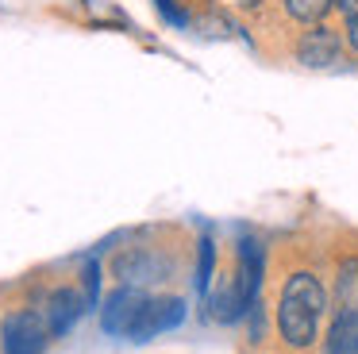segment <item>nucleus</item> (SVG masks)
<instances>
[{
	"label": "nucleus",
	"instance_id": "nucleus-9",
	"mask_svg": "<svg viewBox=\"0 0 358 354\" xmlns=\"http://www.w3.org/2000/svg\"><path fill=\"white\" fill-rule=\"evenodd\" d=\"M324 354H358V304H339L327 331Z\"/></svg>",
	"mask_w": 358,
	"mask_h": 354
},
{
	"label": "nucleus",
	"instance_id": "nucleus-4",
	"mask_svg": "<svg viewBox=\"0 0 358 354\" xmlns=\"http://www.w3.org/2000/svg\"><path fill=\"white\" fill-rule=\"evenodd\" d=\"M185 316H189L185 297H155V300L143 304V312H139V320H135V327L127 339H131V343H150V339L162 335V331L181 327Z\"/></svg>",
	"mask_w": 358,
	"mask_h": 354
},
{
	"label": "nucleus",
	"instance_id": "nucleus-18",
	"mask_svg": "<svg viewBox=\"0 0 358 354\" xmlns=\"http://www.w3.org/2000/svg\"><path fill=\"white\" fill-rule=\"evenodd\" d=\"M347 43H350V50L358 54V20H355V23H347Z\"/></svg>",
	"mask_w": 358,
	"mask_h": 354
},
{
	"label": "nucleus",
	"instance_id": "nucleus-3",
	"mask_svg": "<svg viewBox=\"0 0 358 354\" xmlns=\"http://www.w3.org/2000/svg\"><path fill=\"white\" fill-rule=\"evenodd\" d=\"M170 258L150 246H131V250H120L112 258V274L120 277V285H131V289H147L170 277Z\"/></svg>",
	"mask_w": 358,
	"mask_h": 354
},
{
	"label": "nucleus",
	"instance_id": "nucleus-14",
	"mask_svg": "<svg viewBox=\"0 0 358 354\" xmlns=\"http://www.w3.org/2000/svg\"><path fill=\"white\" fill-rule=\"evenodd\" d=\"M339 304H358V258L339 262Z\"/></svg>",
	"mask_w": 358,
	"mask_h": 354
},
{
	"label": "nucleus",
	"instance_id": "nucleus-8",
	"mask_svg": "<svg viewBox=\"0 0 358 354\" xmlns=\"http://www.w3.org/2000/svg\"><path fill=\"white\" fill-rule=\"evenodd\" d=\"M262 277H266V246L258 239H239V292L255 304L258 300V289H262Z\"/></svg>",
	"mask_w": 358,
	"mask_h": 354
},
{
	"label": "nucleus",
	"instance_id": "nucleus-17",
	"mask_svg": "<svg viewBox=\"0 0 358 354\" xmlns=\"http://www.w3.org/2000/svg\"><path fill=\"white\" fill-rule=\"evenodd\" d=\"M335 8H339V15H343L347 23L358 20V0H335Z\"/></svg>",
	"mask_w": 358,
	"mask_h": 354
},
{
	"label": "nucleus",
	"instance_id": "nucleus-1",
	"mask_svg": "<svg viewBox=\"0 0 358 354\" xmlns=\"http://www.w3.org/2000/svg\"><path fill=\"white\" fill-rule=\"evenodd\" d=\"M324 312H327V292L320 285V277L308 274V269L289 274L285 285H281V300H278V331L285 339V346L308 351L320 339Z\"/></svg>",
	"mask_w": 358,
	"mask_h": 354
},
{
	"label": "nucleus",
	"instance_id": "nucleus-19",
	"mask_svg": "<svg viewBox=\"0 0 358 354\" xmlns=\"http://www.w3.org/2000/svg\"><path fill=\"white\" fill-rule=\"evenodd\" d=\"M239 4H247V8H255V4H258V0H239Z\"/></svg>",
	"mask_w": 358,
	"mask_h": 354
},
{
	"label": "nucleus",
	"instance_id": "nucleus-7",
	"mask_svg": "<svg viewBox=\"0 0 358 354\" xmlns=\"http://www.w3.org/2000/svg\"><path fill=\"white\" fill-rule=\"evenodd\" d=\"M43 312H47V327H50V335H70L73 331V323L81 320V316L89 312L85 308V297H81L78 289H55L47 297V308H43Z\"/></svg>",
	"mask_w": 358,
	"mask_h": 354
},
{
	"label": "nucleus",
	"instance_id": "nucleus-12",
	"mask_svg": "<svg viewBox=\"0 0 358 354\" xmlns=\"http://www.w3.org/2000/svg\"><path fill=\"white\" fill-rule=\"evenodd\" d=\"M335 8V0H285V12L293 15L296 23H320L327 12Z\"/></svg>",
	"mask_w": 358,
	"mask_h": 354
},
{
	"label": "nucleus",
	"instance_id": "nucleus-15",
	"mask_svg": "<svg viewBox=\"0 0 358 354\" xmlns=\"http://www.w3.org/2000/svg\"><path fill=\"white\" fill-rule=\"evenodd\" d=\"M158 12L166 15V23H173V27H189V12L185 8H178V0H155Z\"/></svg>",
	"mask_w": 358,
	"mask_h": 354
},
{
	"label": "nucleus",
	"instance_id": "nucleus-2",
	"mask_svg": "<svg viewBox=\"0 0 358 354\" xmlns=\"http://www.w3.org/2000/svg\"><path fill=\"white\" fill-rule=\"evenodd\" d=\"M47 343H50V327L31 308L8 312L0 323V351L4 354H43Z\"/></svg>",
	"mask_w": 358,
	"mask_h": 354
},
{
	"label": "nucleus",
	"instance_id": "nucleus-16",
	"mask_svg": "<svg viewBox=\"0 0 358 354\" xmlns=\"http://www.w3.org/2000/svg\"><path fill=\"white\" fill-rule=\"evenodd\" d=\"M247 316H250V339H255V343H262V335H266V312H262V300H255V304L247 308Z\"/></svg>",
	"mask_w": 358,
	"mask_h": 354
},
{
	"label": "nucleus",
	"instance_id": "nucleus-5",
	"mask_svg": "<svg viewBox=\"0 0 358 354\" xmlns=\"http://www.w3.org/2000/svg\"><path fill=\"white\" fill-rule=\"evenodd\" d=\"M143 304H147V297L139 289H131V285L112 289L104 297V308H101V331L104 335H116V339H127L135 320H139V312H143Z\"/></svg>",
	"mask_w": 358,
	"mask_h": 354
},
{
	"label": "nucleus",
	"instance_id": "nucleus-6",
	"mask_svg": "<svg viewBox=\"0 0 358 354\" xmlns=\"http://www.w3.org/2000/svg\"><path fill=\"white\" fill-rule=\"evenodd\" d=\"M339 54H343L339 31L324 27V23H312V27L296 38V62H301V66H308V69L335 66V62H339Z\"/></svg>",
	"mask_w": 358,
	"mask_h": 354
},
{
	"label": "nucleus",
	"instance_id": "nucleus-10",
	"mask_svg": "<svg viewBox=\"0 0 358 354\" xmlns=\"http://www.w3.org/2000/svg\"><path fill=\"white\" fill-rule=\"evenodd\" d=\"M250 300L239 292V281H220L216 292H208V316L216 323H239L247 316Z\"/></svg>",
	"mask_w": 358,
	"mask_h": 354
},
{
	"label": "nucleus",
	"instance_id": "nucleus-13",
	"mask_svg": "<svg viewBox=\"0 0 358 354\" xmlns=\"http://www.w3.org/2000/svg\"><path fill=\"white\" fill-rule=\"evenodd\" d=\"M81 297H85V308L93 312L96 300H101V266H96V258L89 254L85 266H81Z\"/></svg>",
	"mask_w": 358,
	"mask_h": 354
},
{
	"label": "nucleus",
	"instance_id": "nucleus-11",
	"mask_svg": "<svg viewBox=\"0 0 358 354\" xmlns=\"http://www.w3.org/2000/svg\"><path fill=\"white\" fill-rule=\"evenodd\" d=\"M212 269H216V243L204 235L201 243H196V277H193V289L201 292V297L212 292Z\"/></svg>",
	"mask_w": 358,
	"mask_h": 354
}]
</instances>
